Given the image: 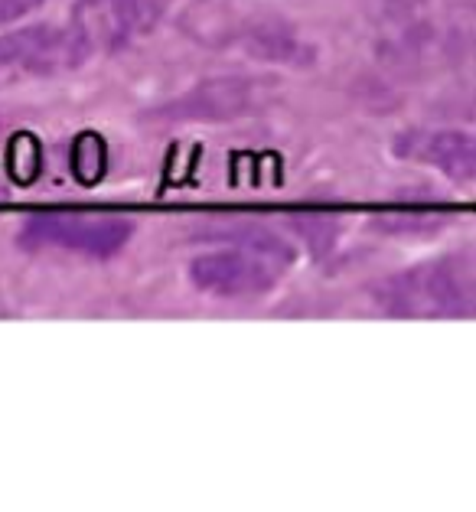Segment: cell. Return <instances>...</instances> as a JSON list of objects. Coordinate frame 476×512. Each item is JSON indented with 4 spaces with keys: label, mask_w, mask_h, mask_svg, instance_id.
Masks as SVG:
<instances>
[{
    "label": "cell",
    "mask_w": 476,
    "mask_h": 512,
    "mask_svg": "<svg viewBox=\"0 0 476 512\" xmlns=\"http://www.w3.org/2000/svg\"><path fill=\"white\" fill-rule=\"evenodd\" d=\"M398 154L415 157L421 164H431L454 183H473L476 177V157H473V137L467 131H418L402 137Z\"/></svg>",
    "instance_id": "7"
},
{
    "label": "cell",
    "mask_w": 476,
    "mask_h": 512,
    "mask_svg": "<svg viewBox=\"0 0 476 512\" xmlns=\"http://www.w3.org/2000/svg\"><path fill=\"white\" fill-rule=\"evenodd\" d=\"M255 102V82L242 76L209 79L164 108L173 121H232Z\"/></svg>",
    "instance_id": "6"
},
{
    "label": "cell",
    "mask_w": 476,
    "mask_h": 512,
    "mask_svg": "<svg viewBox=\"0 0 476 512\" xmlns=\"http://www.w3.org/2000/svg\"><path fill=\"white\" fill-rule=\"evenodd\" d=\"M186 278L193 281L209 297H219V301H258L274 287V268L265 258L248 255L242 248H232L229 252H206L196 255L186 268Z\"/></svg>",
    "instance_id": "5"
},
{
    "label": "cell",
    "mask_w": 476,
    "mask_h": 512,
    "mask_svg": "<svg viewBox=\"0 0 476 512\" xmlns=\"http://www.w3.org/2000/svg\"><path fill=\"white\" fill-rule=\"evenodd\" d=\"M238 46L252 59L274 62V66H291V69L294 66L307 69L313 66V59H317V49L310 46L307 36H300L294 27H287V23H278V20H261V23H252V27H245Z\"/></svg>",
    "instance_id": "8"
},
{
    "label": "cell",
    "mask_w": 476,
    "mask_h": 512,
    "mask_svg": "<svg viewBox=\"0 0 476 512\" xmlns=\"http://www.w3.org/2000/svg\"><path fill=\"white\" fill-rule=\"evenodd\" d=\"M164 17L160 0H82L72 23L89 40L92 53H118L157 27Z\"/></svg>",
    "instance_id": "4"
},
{
    "label": "cell",
    "mask_w": 476,
    "mask_h": 512,
    "mask_svg": "<svg viewBox=\"0 0 476 512\" xmlns=\"http://www.w3.org/2000/svg\"><path fill=\"white\" fill-rule=\"evenodd\" d=\"M46 4H49V0H0V27H4V23L20 20V17H27V14H33V10H40Z\"/></svg>",
    "instance_id": "10"
},
{
    "label": "cell",
    "mask_w": 476,
    "mask_h": 512,
    "mask_svg": "<svg viewBox=\"0 0 476 512\" xmlns=\"http://www.w3.org/2000/svg\"><path fill=\"white\" fill-rule=\"evenodd\" d=\"M372 301L392 317H467L473 307V268L467 258L421 261L415 268L385 278L372 291Z\"/></svg>",
    "instance_id": "1"
},
{
    "label": "cell",
    "mask_w": 476,
    "mask_h": 512,
    "mask_svg": "<svg viewBox=\"0 0 476 512\" xmlns=\"http://www.w3.org/2000/svg\"><path fill=\"white\" fill-rule=\"evenodd\" d=\"M216 239L229 242L232 248H242L248 255H258L265 258L268 265L271 261H291L294 258V245L281 239L278 232H268V229H258V226H235V229H225V232H216Z\"/></svg>",
    "instance_id": "9"
},
{
    "label": "cell",
    "mask_w": 476,
    "mask_h": 512,
    "mask_svg": "<svg viewBox=\"0 0 476 512\" xmlns=\"http://www.w3.org/2000/svg\"><path fill=\"white\" fill-rule=\"evenodd\" d=\"M134 226L118 216H82V212H43L20 229V245L36 252H69L82 258H111L131 242Z\"/></svg>",
    "instance_id": "3"
},
{
    "label": "cell",
    "mask_w": 476,
    "mask_h": 512,
    "mask_svg": "<svg viewBox=\"0 0 476 512\" xmlns=\"http://www.w3.org/2000/svg\"><path fill=\"white\" fill-rule=\"evenodd\" d=\"M95 53L79 27L69 23H30L0 33V92L17 85L59 79L92 62Z\"/></svg>",
    "instance_id": "2"
}]
</instances>
